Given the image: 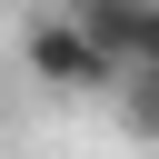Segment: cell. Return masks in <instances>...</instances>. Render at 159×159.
Returning a JSON list of instances; mask_svg holds the SVG:
<instances>
[{
	"label": "cell",
	"mask_w": 159,
	"mask_h": 159,
	"mask_svg": "<svg viewBox=\"0 0 159 159\" xmlns=\"http://www.w3.org/2000/svg\"><path fill=\"white\" fill-rule=\"evenodd\" d=\"M30 80H50V89H119V60L60 10V20H40L30 30Z\"/></svg>",
	"instance_id": "6da1fadb"
},
{
	"label": "cell",
	"mask_w": 159,
	"mask_h": 159,
	"mask_svg": "<svg viewBox=\"0 0 159 159\" xmlns=\"http://www.w3.org/2000/svg\"><path fill=\"white\" fill-rule=\"evenodd\" d=\"M119 119L129 139H159V70H119Z\"/></svg>",
	"instance_id": "7a4b0ae2"
},
{
	"label": "cell",
	"mask_w": 159,
	"mask_h": 159,
	"mask_svg": "<svg viewBox=\"0 0 159 159\" xmlns=\"http://www.w3.org/2000/svg\"><path fill=\"white\" fill-rule=\"evenodd\" d=\"M70 10H80V0H70Z\"/></svg>",
	"instance_id": "3957f363"
}]
</instances>
